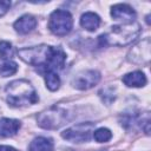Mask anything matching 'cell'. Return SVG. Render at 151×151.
<instances>
[{"label": "cell", "mask_w": 151, "mask_h": 151, "mask_svg": "<svg viewBox=\"0 0 151 151\" xmlns=\"http://www.w3.org/2000/svg\"><path fill=\"white\" fill-rule=\"evenodd\" d=\"M18 55L26 64L37 67L42 74L47 71L58 72L64 67L66 61V53L61 47H53L45 44L21 48L18 51Z\"/></svg>", "instance_id": "1"}, {"label": "cell", "mask_w": 151, "mask_h": 151, "mask_svg": "<svg viewBox=\"0 0 151 151\" xmlns=\"http://www.w3.org/2000/svg\"><path fill=\"white\" fill-rule=\"evenodd\" d=\"M5 91L7 103L14 107L33 105L39 100L35 88L29 81L25 79H17L11 81L7 84Z\"/></svg>", "instance_id": "2"}, {"label": "cell", "mask_w": 151, "mask_h": 151, "mask_svg": "<svg viewBox=\"0 0 151 151\" xmlns=\"http://www.w3.org/2000/svg\"><path fill=\"white\" fill-rule=\"evenodd\" d=\"M140 25L137 21L130 24H120L111 27V29L99 37L101 45L125 46L134 41L140 34Z\"/></svg>", "instance_id": "3"}, {"label": "cell", "mask_w": 151, "mask_h": 151, "mask_svg": "<svg viewBox=\"0 0 151 151\" xmlns=\"http://www.w3.org/2000/svg\"><path fill=\"white\" fill-rule=\"evenodd\" d=\"M68 120V113L60 106H51L37 116L38 125L46 130H57Z\"/></svg>", "instance_id": "4"}, {"label": "cell", "mask_w": 151, "mask_h": 151, "mask_svg": "<svg viewBox=\"0 0 151 151\" xmlns=\"http://www.w3.org/2000/svg\"><path fill=\"white\" fill-rule=\"evenodd\" d=\"M72 26H73V19L68 11L57 9L52 12V14L50 15L48 28L53 34L58 37H64L68 34L72 29Z\"/></svg>", "instance_id": "5"}, {"label": "cell", "mask_w": 151, "mask_h": 151, "mask_svg": "<svg viewBox=\"0 0 151 151\" xmlns=\"http://www.w3.org/2000/svg\"><path fill=\"white\" fill-rule=\"evenodd\" d=\"M94 127H96V123L92 122L79 123L63 131L61 137L72 143H84L90 140L92 132L94 131Z\"/></svg>", "instance_id": "6"}, {"label": "cell", "mask_w": 151, "mask_h": 151, "mask_svg": "<svg viewBox=\"0 0 151 151\" xmlns=\"http://www.w3.org/2000/svg\"><path fill=\"white\" fill-rule=\"evenodd\" d=\"M150 47L151 41L150 38H145L144 40L137 42L127 53V60L133 64H147L150 61Z\"/></svg>", "instance_id": "7"}, {"label": "cell", "mask_w": 151, "mask_h": 151, "mask_svg": "<svg viewBox=\"0 0 151 151\" xmlns=\"http://www.w3.org/2000/svg\"><path fill=\"white\" fill-rule=\"evenodd\" d=\"M100 80V73L94 70H86L77 73L72 78V86L78 90H88L97 85Z\"/></svg>", "instance_id": "8"}, {"label": "cell", "mask_w": 151, "mask_h": 151, "mask_svg": "<svg viewBox=\"0 0 151 151\" xmlns=\"http://www.w3.org/2000/svg\"><path fill=\"white\" fill-rule=\"evenodd\" d=\"M111 15L113 19L122 21V24H130L136 19L134 9L126 4H117L111 8Z\"/></svg>", "instance_id": "9"}, {"label": "cell", "mask_w": 151, "mask_h": 151, "mask_svg": "<svg viewBox=\"0 0 151 151\" xmlns=\"http://www.w3.org/2000/svg\"><path fill=\"white\" fill-rule=\"evenodd\" d=\"M35 26H37V20L33 15L29 14H25L20 17L13 25L14 29L20 34H27L32 32L35 28Z\"/></svg>", "instance_id": "10"}, {"label": "cell", "mask_w": 151, "mask_h": 151, "mask_svg": "<svg viewBox=\"0 0 151 151\" xmlns=\"http://www.w3.org/2000/svg\"><path fill=\"white\" fill-rule=\"evenodd\" d=\"M21 124L17 119L1 118L0 119V136L1 137H12L17 134Z\"/></svg>", "instance_id": "11"}, {"label": "cell", "mask_w": 151, "mask_h": 151, "mask_svg": "<svg viewBox=\"0 0 151 151\" xmlns=\"http://www.w3.org/2000/svg\"><path fill=\"white\" fill-rule=\"evenodd\" d=\"M122 80L129 87H143L147 81L145 74L142 71H134V72L126 73Z\"/></svg>", "instance_id": "12"}, {"label": "cell", "mask_w": 151, "mask_h": 151, "mask_svg": "<svg viewBox=\"0 0 151 151\" xmlns=\"http://www.w3.org/2000/svg\"><path fill=\"white\" fill-rule=\"evenodd\" d=\"M80 25L86 31L93 32L100 26V18L93 12H86L80 18Z\"/></svg>", "instance_id": "13"}, {"label": "cell", "mask_w": 151, "mask_h": 151, "mask_svg": "<svg viewBox=\"0 0 151 151\" xmlns=\"http://www.w3.org/2000/svg\"><path fill=\"white\" fill-rule=\"evenodd\" d=\"M29 151H53V142L47 137H37L34 138L29 146Z\"/></svg>", "instance_id": "14"}, {"label": "cell", "mask_w": 151, "mask_h": 151, "mask_svg": "<svg viewBox=\"0 0 151 151\" xmlns=\"http://www.w3.org/2000/svg\"><path fill=\"white\" fill-rule=\"evenodd\" d=\"M46 86L50 91H57L60 86V78L58 76V72L54 71H47L44 73Z\"/></svg>", "instance_id": "15"}, {"label": "cell", "mask_w": 151, "mask_h": 151, "mask_svg": "<svg viewBox=\"0 0 151 151\" xmlns=\"http://www.w3.org/2000/svg\"><path fill=\"white\" fill-rule=\"evenodd\" d=\"M17 71H18V65L12 60H5L4 63L0 64V76L2 77L12 76Z\"/></svg>", "instance_id": "16"}, {"label": "cell", "mask_w": 151, "mask_h": 151, "mask_svg": "<svg viewBox=\"0 0 151 151\" xmlns=\"http://www.w3.org/2000/svg\"><path fill=\"white\" fill-rule=\"evenodd\" d=\"M93 138L98 143H106L112 138V133L106 127H99L93 131Z\"/></svg>", "instance_id": "17"}, {"label": "cell", "mask_w": 151, "mask_h": 151, "mask_svg": "<svg viewBox=\"0 0 151 151\" xmlns=\"http://www.w3.org/2000/svg\"><path fill=\"white\" fill-rule=\"evenodd\" d=\"M13 47L12 45L8 42V41H4L1 40L0 41V55L6 59V60H9V58L13 57Z\"/></svg>", "instance_id": "18"}, {"label": "cell", "mask_w": 151, "mask_h": 151, "mask_svg": "<svg viewBox=\"0 0 151 151\" xmlns=\"http://www.w3.org/2000/svg\"><path fill=\"white\" fill-rule=\"evenodd\" d=\"M11 7V2L9 1H0V17H2Z\"/></svg>", "instance_id": "19"}, {"label": "cell", "mask_w": 151, "mask_h": 151, "mask_svg": "<svg viewBox=\"0 0 151 151\" xmlns=\"http://www.w3.org/2000/svg\"><path fill=\"white\" fill-rule=\"evenodd\" d=\"M0 151H17L14 147L12 146H7V145H0Z\"/></svg>", "instance_id": "20"}, {"label": "cell", "mask_w": 151, "mask_h": 151, "mask_svg": "<svg viewBox=\"0 0 151 151\" xmlns=\"http://www.w3.org/2000/svg\"><path fill=\"white\" fill-rule=\"evenodd\" d=\"M55 151H72V150H68V149H60V150H55Z\"/></svg>", "instance_id": "21"}]
</instances>
